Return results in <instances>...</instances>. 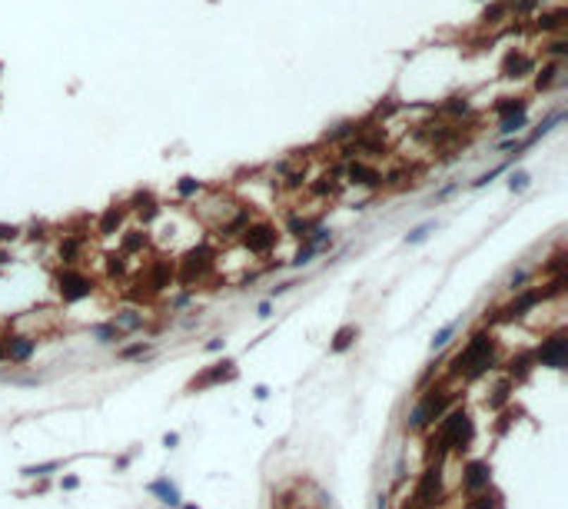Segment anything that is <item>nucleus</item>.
<instances>
[{"label":"nucleus","instance_id":"nucleus-1","mask_svg":"<svg viewBox=\"0 0 568 509\" xmlns=\"http://www.w3.org/2000/svg\"><path fill=\"white\" fill-rule=\"evenodd\" d=\"M472 439H476V423H472V416L465 413L462 406H455V410H449V413L442 416V423L429 436V462H442L449 453L469 450Z\"/></svg>","mask_w":568,"mask_h":509},{"label":"nucleus","instance_id":"nucleus-2","mask_svg":"<svg viewBox=\"0 0 568 509\" xmlns=\"http://www.w3.org/2000/svg\"><path fill=\"white\" fill-rule=\"evenodd\" d=\"M495 367H499V356H495V340H492V333L476 330L469 336V343L462 346V353L452 356L449 373H452V376H462V379H479Z\"/></svg>","mask_w":568,"mask_h":509},{"label":"nucleus","instance_id":"nucleus-3","mask_svg":"<svg viewBox=\"0 0 568 509\" xmlns=\"http://www.w3.org/2000/svg\"><path fill=\"white\" fill-rule=\"evenodd\" d=\"M452 400L455 396L445 390V386H432V390H426L422 396H419L416 406H412V413H409V419H406V429H412V433L429 429L436 419H442V416L449 413Z\"/></svg>","mask_w":568,"mask_h":509},{"label":"nucleus","instance_id":"nucleus-4","mask_svg":"<svg viewBox=\"0 0 568 509\" xmlns=\"http://www.w3.org/2000/svg\"><path fill=\"white\" fill-rule=\"evenodd\" d=\"M409 503H416L419 509L439 506L442 503V462H429L422 470V476H419V483H416V493H412Z\"/></svg>","mask_w":568,"mask_h":509},{"label":"nucleus","instance_id":"nucleus-5","mask_svg":"<svg viewBox=\"0 0 568 509\" xmlns=\"http://www.w3.org/2000/svg\"><path fill=\"white\" fill-rule=\"evenodd\" d=\"M532 360L538 363V367L565 369L568 367V336L565 333H552V336H545L542 343L535 346Z\"/></svg>","mask_w":568,"mask_h":509},{"label":"nucleus","instance_id":"nucleus-6","mask_svg":"<svg viewBox=\"0 0 568 509\" xmlns=\"http://www.w3.org/2000/svg\"><path fill=\"white\" fill-rule=\"evenodd\" d=\"M57 290L63 296V303H80V300H87L93 293V280L83 270H73L70 266V270H63L57 276Z\"/></svg>","mask_w":568,"mask_h":509},{"label":"nucleus","instance_id":"nucleus-7","mask_svg":"<svg viewBox=\"0 0 568 509\" xmlns=\"http://www.w3.org/2000/svg\"><path fill=\"white\" fill-rule=\"evenodd\" d=\"M279 243V233L276 226L269 223H249L243 230V247L253 253V257H266V253H273Z\"/></svg>","mask_w":568,"mask_h":509},{"label":"nucleus","instance_id":"nucleus-8","mask_svg":"<svg viewBox=\"0 0 568 509\" xmlns=\"http://www.w3.org/2000/svg\"><path fill=\"white\" fill-rule=\"evenodd\" d=\"M488 483H492V470H488L486 460H469L462 466V489L469 496H476V493L488 489Z\"/></svg>","mask_w":568,"mask_h":509},{"label":"nucleus","instance_id":"nucleus-9","mask_svg":"<svg viewBox=\"0 0 568 509\" xmlns=\"http://www.w3.org/2000/svg\"><path fill=\"white\" fill-rule=\"evenodd\" d=\"M236 363L233 360H223V363H213V367H206L199 376L190 379V386L186 390H206V386H216V383H230V379H236Z\"/></svg>","mask_w":568,"mask_h":509},{"label":"nucleus","instance_id":"nucleus-10","mask_svg":"<svg viewBox=\"0 0 568 509\" xmlns=\"http://www.w3.org/2000/svg\"><path fill=\"white\" fill-rule=\"evenodd\" d=\"M542 300H545V293H542V290H522V293L515 296V300H512L509 307L499 309V320H502V323L522 320L525 313H529V309H535L538 303H542Z\"/></svg>","mask_w":568,"mask_h":509},{"label":"nucleus","instance_id":"nucleus-11","mask_svg":"<svg viewBox=\"0 0 568 509\" xmlns=\"http://www.w3.org/2000/svg\"><path fill=\"white\" fill-rule=\"evenodd\" d=\"M4 350H7V360L27 363L37 353V340H30V336H11V340H4Z\"/></svg>","mask_w":568,"mask_h":509},{"label":"nucleus","instance_id":"nucleus-12","mask_svg":"<svg viewBox=\"0 0 568 509\" xmlns=\"http://www.w3.org/2000/svg\"><path fill=\"white\" fill-rule=\"evenodd\" d=\"M349 180L359 183V187H379L383 183V173L376 166H366V164H352L349 166Z\"/></svg>","mask_w":568,"mask_h":509},{"label":"nucleus","instance_id":"nucleus-13","mask_svg":"<svg viewBox=\"0 0 568 509\" xmlns=\"http://www.w3.org/2000/svg\"><path fill=\"white\" fill-rule=\"evenodd\" d=\"M359 340V326H352V323H346V326H339L336 336H333V343H329V350L333 353H346L349 346Z\"/></svg>","mask_w":568,"mask_h":509},{"label":"nucleus","instance_id":"nucleus-14","mask_svg":"<svg viewBox=\"0 0 568 509\" xmlns=\"http://www.w3.org/2000/svg\"><path fill=\"white\" fill-rule=\"evenodd\" d=\"M532 367H535V360H532V353H519V356H512L509 360V379L512 383H522L529 373H532Z\"/></svg>","mask_w":568,"mask_h":509},{"label":"nucleus","instance_id":"nucleus-15","mask_svg":"<svg viewBox=\"0 0 568 509\" xmlns=\"http://www.w3.org/2000/svg\"><path fill=\"white\" fill-rule=\"evenodd\" d=\"M113 323L120 326L123 333H133V330H143V323H147V317L140 313V309H120L113 317Z\"/></svg>","mask_w":568,"mask_h":509},{"label":"nucleus","instance_id":"nucleus-16","mask_svg":"<svg viewBox=\"0 0 568 509\" xmlns=\"http://www.w3.org/2000/svg\"><path fill=\"white\" fill-rule=\"evenodd\" d=\"M147 489H150L153 496H160L166 506H180V489H176L170 479H156V483H150Z\"/></svg>","mask_w":568,"mask_h":509},{"label":"nucleus","instance_id":"nucleus-17","mask_svg":"<svg viewBox=\"0 0 568 509\" xmlns=\"http://www.w3.org/2000/svg\"><path fill=\"white\" fill-rule=\"evenodd\" d=\"M535 60L525 57V54H509V60H505V77H522L525 70H532Z\"/></svg>","mask_w":568,"mask_h":509},{"label":"nucleus","instance_id":"nucleus-18","mask_svg":"<svg viewBox=\"0 0 568 509\" xmlns=\"http://www.w3.org/2000/svg\"><path fill=\"white\" fill-rule=\"evenodd\" d=\"M525 110H529V104H525V100H512V97H505L502 104H495V114H499L502 120L505 117H522Z\"/></svg>","mask_w":568,"mask_h":509},{"label":"nucleus","instance_id":"nucleus-19","mask_svg":"<svg viewBox=\"0 0 568 509\" xmlns=\"http://www.w3.org/2000/svg\"><path fill=\"white\" fill-rule=\"evenodd\" d=\"M93 336H97V343H116V340H123L127 333L120 330L116 323H104V326H97V330H93Z\"/></svg>","mask_w":568,"mask_h":509},{"label":"nucleus","instance_id":"nucleus-20","mask_svg":"<svg viewBox=\"0 0 568 509\" xmlns=\"http://www.w3.org/2000/svg\"><path fill=\"white\" fill-rule=\"evenodd\" d=\"M120 223H123V210H116V207H110V210H106V214H104V220H100V233H104V237H106V233H113V226H116V230H120Z\"/></svg>","mask_w":568,"mask_h":509},{"label":"nucleus","instance_id":"nucleus-21","mask_svg":"<svg viewBox=\"0 0 568 509\" xmlns=\"http://www.w3.org/2000/svg\"><path fill=\"white\" fill-rule=\"evenodd\" d=\"M455 330H459V320H452V323H445L436 336H432V350H442V346H449V340L455 336Z\"/></svg>","mask_w":568,"mask_h":509},{"label":"nucleus","instance_id":"nucleus-22","mask_svg":"<svg viewBox=\"0 0 568 509\" xmlns=\"http://www.w3.org/2000/svg\"><path fill=\"white\" fill-rule=\"evenodd\" d=\"M150 350H153L150 343L140 340V343H130V346H123V350H116V356H120V360H140V356H147Z\"/></svg>","mask_w":568,"mask_h":509},{"label":"nucleus","instance_id":"nucleus-23","mask_svg":"<svg viewBox=\"0 0 568 509\" xmlns=\"http://www.w3.org/2000/svg\"><path fill=\"white\" fill-rule=\"evenodd\" d=\"M495 506H499V499L482 489V493H476V496H469V506L465 509H495Z\"/></svg>","mask_w":568,"mask_h":509},{"label":"nucleus","instance_id":"nucleus-24","mask_svg":"<svg viewBox=\"0 0 568 509\" xmlns=\"http://www.w3.org/2000/svg\"><path fill=\"white\" fill-rule=\"evenodd\" d=\"M558 70H562L558 63H552V67H545V70H542V73H538V77H535V87H538V90H548V87H552V83L558 80Z\"/></svg>","mask_w":568,"mask_h":509},{"label":"nucleus","instance_id":"nucleus-25","mask_svg":"<svg viewBox=\"0 0 568 509\" xmlns=\"http://www.w3.org/2000/svg\"><path fill=\"white\" fill-rule=\"evenodd\" d=\"M77 253H80V240L70 237V240H63V243H60V263H73V260H77Z\"/></svg>","mask_w":568,"mask_h":509},{"label":"nucleus","instance_id":"nucleus-26","mask_svg":"<svg viewBox=\"0 0 568 509\" xmlns=\"http://www.w3.org/2000/svg\"><path fill=\"white\" fill-rule=\"evenodd\" d=\"M143 247H147V237L140 230H130L127 237H123V253H133V250H143Z\"/></svg>","mask_w":568,"mask_h":509},{"label":"nucleus","instance_id":"nucleus-27","mask_svg":"<svg viewBox=\"0 0 568 509\" xmlns=\"http://www.w3.org/2000/svg\"><path fill=\"white\" fill-rule=\"evenodd\" d=\"M313 226H316V220H306V216H292V220H290V233H292V237H306V233H309Z\"/></svg>","mask_w":568,"mask_h":509},{"label":"nucleus","instance_id":"nucleus-28","mask_svg":"<svg viewBox=\"0 0 568 509\" xmlns=\"http://www.w3.org/2000/svg\"><path fill=\"white\" fill-rule=\"evenodd\" d=\"M54 470H60V462L57 460H50V462H40V466H27L23 470V476H30V479H37V476H50Z\"/></svg>","mask_w":568,"mask_h":509},{"label":"nucleus","instance_id":"nucleus-29","mask_svg":"<svg viewBox=\"0 0 568 509\" xmlns=\"http://www.w3.org/2000/svg\"><path fill=\"white\" fill-rule=\"evenodd\" d=\"M522 127H525V114H522V117H505V120H499V133H505V137H509V133H519Z\"/></svg>","mask_w":568,"mask_h":509},{"label":"nucleus","instance_id":"nucleus-30","mask_svg":"<svg viewBox=\"0 0 568 509\" xmlns=\"http://www.w3.org/2000/svg\"><path fill=\"white\" fill-rule=\"evenodd\" d=\"M562 17H565L562 11L545 13V17H538V27H545V30H558V27H562Z\"/></svg>","mask_w":568,"mask_h":509},{"label":"nucleus","instance_id":"nucleus-31","mask_svg":"<svg viewBox=\"0 0 568 509\" xmlns=\"http://www.w3.org/2000/svg\"><path fill=\"white\" fill-rule=\"evenodd\" d=\"M180 197H193V193H199V180H193V177H183L180 180Z\"/></svg>","mask_w":568,"mask_h":509},{"label":"nucleus","instance_id":"nucleus-32","mask_svg":"<svg viewBox=\"0 0 568 509\" xmlns=\"http://www.w3.org/2000/svg\"><path fill=\"white\" fill-rule=\"evenodd\" d=\"M316 253H319V250H316V247H302L300 253H296V257H292V266H306V263L313 260Z\"/></svg>","mask_w":568,"mask_h":509},{"label":"nucleus","instance_id":"nucleus-33","mask_svg":"<svg viewBox=\"0 0 568 509\" xmlns=\"http://www.w3.org/2000/svg\"><path fill=\"white\" fill-rule=\"evenodd\" d=\"M17 237H20V226H7V223H0V243H13Z\"/></svg>","mask_w":568,"mask_h":509},{"label":"nucleus","instance_id":"nucleus-34","mask_svg":"<svg viewBox=\"0 0 568 509\" xmlns=\"http://www.w3.org/2000/svg\"><path fill=\"white\" fill-rule=\"evenodd\" d=\"M502 403H509V386H499V390H495V396H492V400H486V406L499 410Z\"/></svg>","mask_w":568,"mask_h":509},{"label":"nucleus","instance_id":"nucleus-35","mask_svg":"<svg viewBox=\"0 0 568 509\" xmlns=\"http://www.w3.org/2000/svg\"><path fill=\"white\" fill-rule=\"evenodd\" d=\"M509 187L515 190V193H522L525 187H529V173H512V180H509Z\"/></svg>","mask_w":568,"mask_h":509},{"label":"nucleus","instance_id":"nucleus-36","mask_svg":"<svg viewBox=\"0 0 568 509\" xmlns=\"http://www.w3.org/2000/svg\"><path fill=\"white\" fill-rule=\"evenodd\" d=\"M429 230H432V226H429V223H422V226H416V230H412V233H409V243H422V240L429 237Z\"/></svg>","mask_w":568,"mask_h":509},{"label":"nucleus","instance_id":"nucleus-37","mask_svg":"<svg viewBox=\"0 0 568 509\" xmlns=\"http://www.w3.org/2000/svg\"><path fill=\"white\" fill-rule=\"evenodd\" d=\"M525 280H529V273H525V270L512 273V276H509V290H512V293H515V290H522V283H525Z\"/></svg>","mask_w":568,"mask_h":509},{"label":"nucleus","instance_id":"nucleus-38","mask_svg":"<svg viewBox=\"0 0 568 509\" xmlns=\"http://www.w3.org/2000/svg\"><path fill=\"white\" fill-rule=\"evenodd\" d=\"M223 346H226V340H223V336H213V340L206 343V350H209V353H220Z\"/></svg>","mask_w":568,"mask_h":509},{"label":"nucleus","instance_id":"nucleus-39","mask_svg":"<svg viewBox=\"0 0 568 509\" xmlns=\"http://www.w3.org/2000/svg\"><path fill=\"white\" fill-rule=\"evenodd\" d=\"M60 486H63V489H77V486H80V479H77V476H63V479H60Z\"/></svg>","mask_w":568,"mask_h":509},{"label":"nucleus","instance_id":"nucleus-40","mask_svg":"<svg viewBox=\"0 0 568 509\" xmlns=\"http://www.w3.org/2000/svg\"><path fill=\"white\" fill-rule=\"evenodd\" d=\"M176 443H180V436H176V433H166V436H163V446H166V450H173Z\"/></svg>","mask_w":568,"mask_h":509},{"label":"nucleus","instance_id":"nucleus-41","mask_svg":"<svg viewBox=\"0 0 568 509\" xmlns=\"http://www.w3.org/2000/svg\"><path fill=\"white\" fill-rule=\"evenodd\" d=\"M290 286H296V283H279V286H273V300H276V296H283L286 290H290Z\"/></svg>","mask_w":568,"mask_h":509},{"label":"nucleus","instance_id":"nucleus-42","mask_svg":"<svg viewBox=\"0 0 568 509\" xmlns=\"http://www.w3.org/2000/svg\"><path fill=\"white\" fill-rule=\"evenodd\" d=\"M552 54H555V57H562V54H565V44H562V40H555V44H552Z\"/></svg>","mask_w":568,"mask_h":509},{"label":"nucleus","instance_id":"nucleus-43","mask_svg":"<svg viewBox=\"0 0 568 509\" xmlns=\"http://www.w3.org/2000/svg\"><path fill=\"white\" fill-rule=\"evenodd\" d=\"M256 400H266V396H269V390H266V386H256Z\"/></svg>","mask_w":568,"mask_h":509},{"label":"nucleus","instance_id":"nucleus-44","mask_svg":"<svg viewBox=\"0 0 568 509\" xmlns=\"http://www.w3.org/2000/svg\"><path fill=\"white\" fill-rule=\"evenodd\" d=\"M7 360V350H4V340H0V363Z\"/></svg>","mask_w":568,"mask_h":509},{"label":"nucleus","instance_id":"nucleus-45","mask_svg":"<svg viewBox=\"0 0 568 509\" xmlns=\"http://www.w3.org/2000/svg\"><path fill=\"white\" fill-rule=\"evenodd\" d=\"M402 509H419V506H416V503H409V499H406V503H402Z\"/></svg>","mask_w":568,"mask_h":509},{"label":"nucleus","instance_id":"nucleus-46","mask_svg":"<svg viewBox=\"0 0 568 509\" xmlns=\"http://www.w3.org/2000/svg\"><path fill=\"white\" fill-rule=\"evenodd\" d=\"M183 509H197V506H183Z\"/></svg>","mask_w":568,"mask_h":509}]
</instances>
